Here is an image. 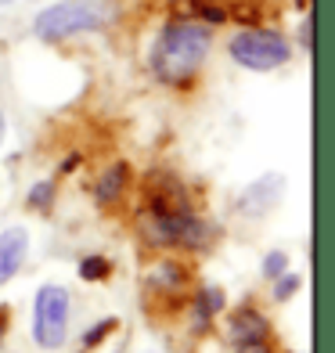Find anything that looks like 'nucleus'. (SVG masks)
Wrapping results in <instances>:
<instances>
[{
	"instance_id": "f257e3e1",
	"label": "nucleus",
	"mask_w": 335,
	"mask_h": 353,
	"mask_svg": "<svg viewBox=\"0 0 335 353\" xmlns=\"http://www.w3.org/2000/svg\"><path fill=\"white\" fill-rule=\"evenodd\" d=\"M210 54V33L202 26H170L159 33L155 40V51H152V69L159 79L166 83H181V79L195 76L199 65Z\"/></svg>"
},
{
	"instance_id": "f3484780",
	"label": "nucleus",
	"mask_w": 335,
	"mask_h": 353,
	"mask_svg": "<svg viewBox=\"0 0 335 353\" xmlns=\"http://www.w3.org/2000/svg\"><path fill=\"white\" fill-rule=\"evenodd\" d=\"M8 332V307H0V335Z\"/></svg>"
},
{
	"instance_id": "9b49d317",
	"label": "nucleus",
	"mask_w": 335,
	"mask_h": 353,
	"mask_svg": "<svg viewBox=\"0 0 335 353\" xmlns=\"http://www.w3.org/2000/svg\"><path fill=\"white\" fill-rule=\"evenodd\" d=\"M285 267H289V256H285V252H270L267 260H263V274L267 278H281Z\"/></svg>"
},
{
	"instance_id": "1a4fd4ad",
	"label": "nucleus",
	"mask_w": 335,
	"mask_h": 353,
	"mask_svg": "<svg viewBox=\"0 0 335 353\" xmlns=\"http://www.w3.org/2000/svg\"><path fill=\"white\" fill-rule=\"evenodd\" d=\"M126 184V166H112L101 181H98V202H112V199H119V191Z\"/></svg>"
},
{
	"instance_id": "423d86ee",
	"label": "nucleus",
	"mask_w": 335,
	"mask_h": 353,
	"mask_svg": "<svg viewBox=\"0 0 335 353\" xmlns=\"http://www.w3.org/2000/svg\"><path fill=\"white\" fill-rule=\"evenodd\" d=\"M26 252H29V231H26V228L0 231V285L19 274Z\"/></svg>"
},
{
	"instance_id": "7ed1b4c3",
	"label": "nucleus",
	"mask_w": 335,
	"mask_h": 353,
	"mask_svg": "<svg viewBox=\"0 0 335 353\" xmlns=\"http://www.w3.org/2000/svg\"><path fill=\"white\" fill-rule=\"evenodd\" d=\"M69 335V292L61 285H43L33 303V339L43 350H58Z\"/></svg>"
},
{
	"instance_id": "f8f14e48",
	"label": "nucleus",
	"mask_w": 335,
	"mask_h": 353,
	"mask_svg": "<svg viewBox=\"0 0 335 353\" xmlns=\"http://www.w3.org/2000/svg\"><path fill=\"white\" fill-rule=\"evenodd\" d=\"M292 292H299V274H281V278H278V288H274V296H278V299H289Z\"/></svg>"
},
{
	"instance_id": "2eb2a0df",
	"label": "nucleus",
	"mask_w": 335,
	"mask_h": 353,
	"mask_svg": "<svg viewBox=\"0 0 335 353\" xmlns=\"http://www.w3.org/2000/svg\"><path fill=\"white\" fill-rule=\"evenodd\" d=\"M310 33H314V26H310V19L303 22V29H299V40H303V47L310 51Z\"/></svg>"
},
{
	"instance_id": "a211bd4d",
	"label": "nucleus",
	"mask_w": 335,
	"mask_h": 353,
	"mask_svg": "<svg viewBox=\"0 0 335 353\" xmlns=\"http://www.w3.org/2000/svg\"><path fill=\"white\" fill-rule=\"evenodd\" d=\"M0 137H4V116H0Z\"/></svg>"
},
{
	"instance_id": "0eeeda50",
	"label": "nucleus",
	"mask_w": 335,
	"mask_h": 353,
	"mask_svg": "<svg viewBox=\"0 0 335 353\" xmlns=\"http://www.w3.org/2000/svg\"><path fill=\"white\" fill-rule=\"evenodd\" d=\"M231 335H234L242 346L263 343V339H267V321H263L256 310H238V314L231 317Z\"/></svg>"
},
{
	"instance_id": "6e6552de",
	"label": "nucleus",
	"mask_w": 335,
	"mask_h": 353,
	"mask_svg": "<svg viewBox=\"0 0 335 353\" xmlns=\"http://www.w3.org/2000/svg\"><path fill=\"white\" fill-rule=\"evenodd\" d=\"M173 11L184 14V19H205V22L227 19V8H223L220 0H173Z\"/></svg>"
},
{
	"instance_id": "9d476101",
	"label": "nucleus",
	"mask_w": 335,
	"mask_h": 353,
	"mask_svg": "<svg viewBox=\"0 0 335 353\" xmlns=\"http://www.w3.org/2000/svg\"><path fill=\"white\" fill-rule=\"evenodd\" d=\"M79 274H83L87 281L105 278V274H108V260H101V256H94V260H83V263H79Z\"/></svg>"
},
{
	"instance_id": "20e7f679",
	"label": "nucleus",
	"mask_w": 335,
	"mask_h": 353,
	"mask_svg": "<svg viewBox=\"0 0 335 353\" xmlns=\"http://www.w3.org/2000/svg\"><path fill=\"white\" fill-rule=\"evenodd\" d=\"M231 58L245 69H256V72H267V69H278L292 58V47L285 43L278 33H267V29H245L231 40Z\"/></svg>"
},
{
	"instance_id": "f03ea898",
	"label": "nucleus",
	"mask_w": 335,
	"mask_h": 353,
	"mask_svg": "<svg viewBox=\"0 0 335 353\" xmlns=\"http://www.w3.org/2000/svg\"><path fill=\"white\" fill-rule=\"evenodd\" d=\"M116 14V4L112 0H65V4H54L37 14L33 33L47 43H58L65 37L76 33H90V29H101L112 22Z\"/></svg>"
},
{
	"instance_id": "39448f33",
	"label": "nucleus",
	"mask_w": 335,
	"mask_h": 353,
	"mask_svg": "<svg viewBox=\"0 0 335 353\" xmlns=\"http://www.w3.org/2000/svg\"><path fill=\"white\" fill-rule=\"evenodd\" d=\"M141 231L152 245H187L199 249L205 242V228L191 213H145L141 216Z\"/></svg>"
},
{
	"instance_id": "dca6fc26",
	"label": "nucleus",
	"mask_w": 335,
	"mask_h": 353,
	"mask_svg": "<svg viewBox=\"0 0 335 353\" xmlns=\"http://www.w3.org/2000/svg\"><path fill=\"white\" fill-rule=\"evenodd\" d=\"M238 353H267L263 343H249V346H238Z\"/></svg>"
},
{
	"instance_id": "6ab92c4d",
	"label": "nucleus",
	"mask_w": 335,
	"mask_h": 353,
	"mask_svg": "<svg viewBox=\"0 0 335 353\" xmlns=\"http://www.w3.org/2000/svg\"><path fill=\"white\" fill-rule=\"evenodd\" d=\"M0 4H11V0H0Z\"/></svg>"
},
{
	"instance_id": "4468645a",
	"label": "nucleus",
	"mask_w": 335,
	"mask_h": 353,
	"mask_svg": "<svg viewBox=\"0 0 335 353\" xmlns=\"http://www.w3.org/2000/svg\"><path fill=\"white\" fill-rule=\"evenodd\" d=\"M29 202L40 205V210H47V205H51V184H37L33 191H29Z\"/></svg>"
},
{
	"instance_id": "ddd939ff",
	"label": "nucleus",
	"mask_w": 335,
	"mask_h": 353,
	"mask_svg": "<svg viewBox=\"0 0 335 353\" xmlns=\"http://www.w3.org/2000/svg\"><path fill=\"white\" fill-rule=\"evenodd\" d=\"M112 328H116V321H101V325H98V328H90V332L83 335V343H87V346H98V343L105 339V335H108Z\"/></svg>"
}]
</instances>
